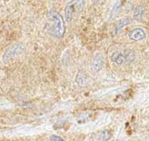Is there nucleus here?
<instances>
[{"instance_id":"f257e3e1","label":"nucleus","mask_w":149,"mask_h":141,"mask_svg":"<svg viewBox=\"0 0 149 141\" xmlns=\"http://www.w3.org/2000/svg\"><path fill=\"white\" fill-rule=\"evenodd\" d=\"M48 17L53 22V26L50 31L51 35L57 38H63L65 33V21L61 15L55 10H50L48 12Z\"/></svg>"},{"instance_id":"f03ea898","label":"nucleus","mask_w":149,"mask_h":141,"mask_svg":"<svg viewBox=\"0 0 149 141\" xmlns=\"http://www.w3.org/2000/svg\"><path fill=\"white\" fill-rule=\"evenodd\" d=\"M86 5V0H72L65 7V19L67 23H70L75 12H79Z\"/></svg>"},{"instance_id":"7ed1b4c3","label":"nucleus","mask_w":149,"mask_h":141,"mask_svg":"<svg viewBox=\"0 0 149 141\" xmlns=\"http://www.w3.org/2000/svg\"><path fill=\"white\" fill-rule=\"evenodd\" d=\"M24 46L22 44H15L10 46L3 55V62L4 64L9 63L10 60L14 59L18 55H20L24 51Z\"/></svg>"},{"instance_id":"20e7f679","label":"nucleus","mask_w":149,"mask_h":141,"mask_svg":"<svg viewBox=\"0 0 149 141\" xmlns=\"http://www.w3.org/2000/svg\"><path fill=\"white\" fill-rule=\"evenodd\" d=\"M103 64H104V58H103L102 54L98 53L94 57V58L92 62V70L94 72H99L102 69Z\"/></svg>"},{"instance_id":"39448f33","label":"nucleus","mask_w":149,"mask_h":141,"mask_svg":"<svg viewBox=\"0 0 149 141\" xmlns=\"http://www.w3.org/2000/svg\"><path fill=\"white\" fill-rule=\"evenodd\" d=\"M129 38L134 41H141L146 38V33L141 28H135L130 31Z\"/></svg>"},{"instance_id":"423d86ee","label":"nucleus","mask_w":149,"mask_h":141,"mask_svg":"<svg viewBox=\"0 0 149 141\" xmlns=\"http://www.w3.org/2000/svg\"><path fill=\"white\" fill-rule=\"evenodd\" d=\"M130 23H131V19H130L129 17H125V18L120 19V20L116 24V25H115V27H114V30H113V36L116 35L122 28H124L126 25L129 24Z\"/></svg>"},{"instance_id":"0eeeda50","label":"nucleus","mask_w":149,"mask_h":141,"mask_svg":"<svg viewBox=\"0 0 149 141\" xmlns=\"http://www.w3.org/2000/svg\"><path fill=\"white\" fill-rule=\"evenodd\" d=\"M111 59L112 61L118 65H123L125 62H126V58H125V55L120 53V52H114L112 57H111Z\"/></svg>"},{"instance_id":"6e6552de","label":"nucleus","mask_w":149,"mask_h":141,"mask_svg":"<svg viewBox=\"0 0 149 141\" xmlns=\"http://www.w3.org/2000/svg\"><path fill=\"white\" fill-rule=\"evenodd\" d=\"M145 13V8L142 5H138L134 10V18L137 21H141Z\"/></svg>"},{"instance_id":"1a4fd4ad","label":"nucleus","mask_w":149,"mask_h":141,"mask_svg":"<svg viewBox=\"0 0 149 141\" xmlns=\"http://www.w3.org/2000/svg\"><path fill=\"white\" fill-rule=\"evenodd\" d=\"M86 80H87L86 75L82 72H79L75 78V81L79 86H84L86 84Z\"/></svg>"},{"instance_id":"9d476101","label":"nucleus","mask_w":149,"mask_h":141,"mask_svg":"<svg viewBox=\"0 0 149 141\" xmlns=\"http://www.w3.org/2000/svg\"><path fill=\"white\" fill-rule=\"evenodd\" d=\"M111 132L109 130H104L97 135L98 140H109L111 139Z\"/></svg>"},{"instance_id":"9b49d317","label":"nucleus","mask_w":149,"mask_h":141,"mask_svg":"<svg viewBox=\"0 0 149 141\" xmlns=\"http://www.w3.org/2000/svg\"><path fill=\"white\" fill-rule=\"evenodd\" d=\"M124 55H125V58H126V63H127V64L132 63L135 59V54L131 50L125 51H124Z\"/></svg>"},{"instance_id":"f8f14e48","label":"nucleus","mask_w":149,"mask_h":141,"mask_svg":"<svg viewBox=\"0 0 149 141\" xmlns=\"http://www.w3.org/2000/svg\"><path fill=\"white\" fill-rule=\"evenodd\" d=\"M50 140L52 141H64V139H62L58 135H51L50 136Z\"/></svg>"},{"instance_id":"ddd939ff","label":"nucleus","mask_w":149,"mask_h":141,"mask_svg":"<svg viewBox=\"0 0 149 141\" xmlns=\"http://www.w3.org/2000/svg\"><path fill=\"white\" fill-rule=\"evenodd\" d=\"M148 119H149V116H148Z\"/></svg>"}]
</instances>
